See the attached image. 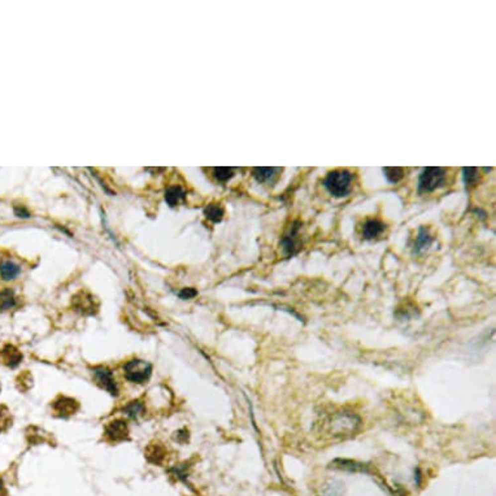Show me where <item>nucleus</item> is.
<instances>
[{
  "label": "nucleus",
  "mask_w": 496,
  "mask_h": 496,
  "mask_svg": "<svg viewBox=\"0 0 496 496\" xmlns=\"http://www.w3.org/2000/svg\"><path fill=\"white\" fill-rule=\"evenodd\" d=\"M463 177L464 183H465L466 187H472L480 179V173H478V169L477 168H464Z\"/></svg>",
  "instance_id": "nucleus-16"
},
{
  "label": "nucleus",
  "mask_w": 496,
  "mask_h": 496,
  "mask_svg": "<svg viewBox=\"0 0 496 496\" xmlns=\"http://www.w3.org/2000/svg\"><path fill=\"white\" fill-rule=\"evenodd\" d=\"M360 418L356 414L347 412L335 413L328 422L329 432L334 436L351 435L360 427Z\"/></svg>",
  "instance_id": "nucleus-1"
},
{
  "label": "nucleus",
  "mask_w": 496,
  "mask_h": 496,
  "mask_svg": "<svg viewBox=\"0 0 496 496\" xmlns=\"http://www.w3.org/2000/svg\"><path fill=\"white\" fill-rule=\"evenodd\" d=\"M92 372H94L96 382L99 383V386H100L101 389L107 390L111 395L114 396L117 395L118 394L117 383H116V381H114L113 378V373H112L109 369L105 368V366H97V368H95Z\"/></svg>",
  "instance_id": "nucleus-5"
},
{
  "label": "nucleus",
  "mask_w": 496,
  "mask_h": 496,
  "mask_svg": "<svg viewBox=\"0 0 496 496\" xmlns=\"http://www.w3.org/2000/svg\"><path fill=\"white\" fill-rule=\"evenodd\" d=\"M326 190L335 198H344L351 192L352 174L348 170H332L324 181Z\"/></svg>",
  "instance_id": "nucleus-2"
},
{
  "label": "nucleus",
  "mask_w": 496,
  "mask_h": 496,
  "mask_svg": "<svg viewBox=\"0 0 496 496\" xmlns=\"http://www.w3.org/2000/svg\"><path fill=\"white\" fill-rule=\"evenodd\" d=\"M14 212H16V215L18 216V217H24V218H27L29 217V212L26 211L25 208H16L14 209Z\"/></svg>",
  "instance_id": "nucleus-25"
},
{
  "label": "nucleus",
  "mask_w": 496,
  "mask_h": 496,
  "mask_svg": "<svg viewBox=\"0 0 496 496\" xmlns=\"http://www.w3.org/2000/svg\"><path fill=\"white\" fill-rule=\"evenodd\" d=\"M1 489H3V481L0 480V490H1Z\"/></svg>",
  "instance_id": "nucleus-26"
},
{
  "label": "nucleus",
  "mask_w": 496,
  "mask_h": 496,
  "mask_svg": "<svg viewBox=\"0 0 496 496\" xmlns=\"http://www.w3.org/2000/svg\"><path fill=\"white\" fill-rule=\"evenodd\" d=\"M431 243H432V237L429 233V230L426 228H419L416 242H414L413 252H414V253H422V252H425L426 249H429Z\"/></svg>",
  "instance_id": "nucleus-11"
},
{
  "label": "nucleus",
  "mask_w": 496,
  "mask_h": 496,
  "mask_svg": "<svg viewBox=\"0 0 496 496\" xmlns=\"http://www.w3.org/2000/svg\"><path fill=\"white\" fill-rule=\"evenodd\" d=\"M105 435L112 442H122V440L128 439V425L122 419H114V421L108 423L107 429H105Z\"/></svg>",
  "instance_id": "nucleus-7"
},
{
  "label": "nucleus",
  "mask_w": 496,
  "mask_h": 496,
  "mask_svg": "<svg viewBox=\"0 0 496 496\" xmlns=\"http://www.w3.org/2000/svg\"><path fill=\"white\" fill-rule=\"evenodd\" d=\"M334 463L340 464V465H334V468H338V469L349 470V472H359V470H365L364 465L355 463V461H348V460H336V461H334Z\"/></svg>",
  "instance_id": "nucleus-20"
},
{
  "label": "nucleus",
  "mask_w": 496,
  "mask_h": 496,
  "mask_svg": "<svg viewBox=\"0 0 496 496\" xmlns=\"http://www.w3.org/2000/svg\"><path fill=\"white\" fill-rule=\"evenodd\" d=\"M18 274H20V266L13 261H4L0 265V275L5 281L14 279Z\"/></svg>",
  "instance_id": "nucleus-12"
},
{
  "label": "nucleus",
  "mask_w": 496,
  "mask_h": 496,
  "mask_svg": "<svg viewBox=\"0 0 496 496\" xmlns=\"http://www.w3.org/2000/svg\"><path fill=\"white\" fill-rule=\"evenodd\" d=\"M234 175V171L230 168H215V177L217 178L218 181L221 182H226L229 181L230 178H233Z\"/></svg>",
  "instance_id": "nucleus-23"
},
{
  "label": "nucleus",
  "mask_w": 496,
  "mask_h": 496,
  "mask_svg": "<svg viewBox=\"0 0 496 496\" xmlns=\"http://www.w3.org/2000/svg\"><path fill=\"white\" fill-rule=\"evenodd\" d=\"M446 183V171L442 168H426L418 178V191L431 192Z\"/></svg>",
  "instance_id": "nucleus-3"
},
{
  "label": "nucleus",
  "mask_w": 496,
  "mask_h": 496,
  "mask_svg": "<svg viewBox=\"0 0 496 496\" xmlns=\"http://www.w3.org/2000/svg\"><path fill=\"white\" fill-rule=\"evenodd\" d=\"M147 459L151 463H161V460L164 459V449L161 448L160 446H151L147 449Z\"/></svg>",
  "instance_id": "nucleus-21"
},
{
  "label": "nucleus",
  "mask_w": 496,
  "mask_h": 496,
  "mask_svg": "<svg viewBox=\"0 0 496 496\" xmlns=\"http://www.w3.org/2000/svg\"><path fill=\"white\" fill-rule=\"evenodd\" d=\"M299 229H300V222H295L294 226L291 228L290 233L285 235L281 241L282 249L287 256L295 255L299 251V246H300V241H299Z\"/></svg>",
  "instance_id": "nucleus-6"
},
{
  "label": "nucleus",
  "mask_w": 496,
  "mask_h": 496,
  "mask_svg": "<svg viewBox=\"0 0 496 496\" xmlns=\"http://www.w3.org/2000/svg\"><path fill=\"white\" fill-rule=\"evenodd\" d=\"M0 360L4 365L14 368L21 362L22 360V353L14 347V345L7 344L1 351H0Z\"/></svg>",
  "instance_id": "nucleus-10"
},
{
  "label": "nucleus",
  "mask_w": 496,
  "mask_h": 496,
  "mask_svg": "<svg viewBox=\"0 0 496 496\" xmlns=\"http://www.w3.org/2000/svg\"><path fill=\"white\" fill-rule=\"evenodd\" d=\"M124 412L128 414L131 418H138L139 416H142L144 412V406L141 402H131L126 408L124 409Z\"/></svg>",
  "instance_id": "nucleus-19"
},
{
  "label": "nucleus",
  "mask_w": 496,
  "mask_h": 496,
  "mask_svg": "<svg viewBox=\"0 0 496 496\" xmlns=\"http://www.w3.org/2000/svg\"><path fill=\"white\" fill-rule=\"evenodd\" d=\"M205 217L213 222H220L224 217V208L218 204H211L204 209Z\"/></svg>",
  "instance_id": "nucleus-15"
},
{
  "label": "nucleus",
  "mask_w": 496,
  "mask_h": 496,
  "mask_svg": "<svg viewBox=\"0 0 496 496\" xmlns=\"http://www.w3.org/2000/svg\"><path fill=\"white\" fill-rule=\"evenodd\" d=\"M184 196H186V194H184V191L179 187V186H174V187L168 188L166 192H165V200H166V203H168L169 205H171V207L177 205L182 199H184Z\"/></svg>",
  "instance_id": "nucleus-14"
},
{
  "label": "nucleus",
  "mask_w": 496,
  "mask_h": 496,
  "mask_svg": "<svg viewBox=\"0 0 496 496\" xmlns=\"http://www.w3.org/2000/svg\"><path fill=\"white\" fill-rule=\"evenodd\" d=\"M10 425V413L4 406H0V431L8 429Z\"/></svg>",
  "instance_id": "nucleus-22"
},
{
  "label": "nucleus",
  "mask_w": 496,
  "mask_h": 496,
  "mask_svg": "<svg viewBox=\"0 0 496 496\" xmlns=\"http://www.w3.org/2000/svg\"><path fill=\"white\" fill-rule=\"evenodd\" d=\"M125 377L133 383L147 382L152 374V366L143 360H131L124 366Z\"/></svg>",
  "instance_id": "nucleus-4"
},
{
  "label": "nucleus",
  "mask_w": 496,
  "mask_h": 496,
  "mask_svg": "<svg viewBox=\"0 0 496 496\" xmlns=\"http://www.w3.org/2000/svg\"><path fill=\"white\" fill-rule=\"evenodd\" d=\"M198 295V292H196V290H194V288H183L181 292H179V298L181 299H192V298H195V296Z\"/></svg>",
  "instance_id": "nucleus-24"
},
{
  "label": "nucleus",
  "mask_w": 496,
  "mask_h": 496,
  "mask_svg": "<svg viewBox=\"0 0 496 496\" xmlns=\"http://www.w3.org/2000/svg\"><path fill=\"white\" fill-rule=\"evenodd\" d=\"M383 173L390 183H398L404 177V170L402 168H383Z\"/></svg>",
  "instance_id": "nucleus-18"
},
{
  "label": "nucleus",
  "mask_w": 496,
  "mask_h": 496,
  "mask_svg": "<svg viewBox=\"0 0 496 496\" xmlns=\"http://www.w3.org/2000/svg\"><path fill=\"white\" fill-rule=\"evenodd\" d=\"M16 303V299H14L13 292L9 291V290H5L0 294V311H7V309H10Z\"/></svg>",
  "instance_id": "nucleus-17"
},
{
  "label": "nucleus",
  "mask_w": 496,
  "mask_h": 496,
  "mask_svg": "<svg viewBox=\"0 0 496 496\" xmlns=\"http://www.w3.org/2000/svg\"><path fill=\"white\" fill-rule=\"evenodd\" d=\"M80 406L72 398H67V396H60L59 399L54 402V411L57 416L60 417H69L72 414L77 412Z\"/></svg>",
  "instance_id": "nucleus-8"
},
{
  "label": "nucleus",
  "mask_w": 496,
  "mask_h": 496,
  "mask_svg": "<svg viewBox=\"0 0 496 496\" xmlns=\"http://www.w3.org/2000/svg\"><path fill=\"white\" fill-rule=\"evenodd\" d=\"M278 171L277 168H255L252 174L256 178V181L260 183H265V182L272 181L275 177V173Z\"/></svg>",
  "instance_id": "nucleus-13"
},
{
  "label": "nucleus",
  "mask_w": 496,
  "mask_h": 496,
  "mask_svg": "<svg viewBox=\"0 0 496 496\" xmlns=\"http://www.w3.org/2000/svg\"><path fill=\"white\" fill-rule=\"evenodd\" d=\"M385 229L386 225L383 224L382 221H379V220H368V221L364 224V226H362V232H361L362 238L366 239V241L377 239L379 235H382V233L385 232Z\"/></svg>",
  "instance_id": "nucleus-9"
}]
</instances>
